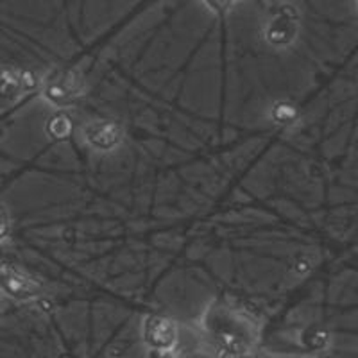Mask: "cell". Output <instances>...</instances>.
<instances>
[{"mask_svg":"<svg viewBox=\"0 0 358 358\" xmlns=\"http://www.w3.org/2000/svg\"><path fill=\"white\" fill-rule=\"evenodd\" d=\"M203 331L213 346L229 358H248L260 341L258 322L248 312L215 303L204 312Z\"/></svg>","mask_w":358,"mask_h":358,"instance_id":"1","label":"cell"},{"mask_svg":"<svg viewBox=\"0 0 358 358\" xmlns=\"http://www.w3.org/2000/svg\"><path fill=\"white\" fill-rule=\"evenodd\" d=\"M85 92V79L76 69H56L41 81L40 95L49 106L66 108L78 101Z\"/></svg>","mask_w":358,"mask_h":358,"instance_id":"2","label":"cell"},{"mask_svg":"<svg viewBox=\"0 0 358 358\" xmlns=\"http://www.w3.org/2000/svg\"><path fill=\"white\" fill-rule=\"evenodd\" d=\"M0 292L17 303H27L41 294V285L15 262L0 260Z\"/></svg>","mask_w":358,"mask_h":358,"instance_id":"3","label":"cell"},{"mask_svg":"<svg viewBox=\"0 0 358 358\" xmlns=\"http://www.w3.org/2000/svg\"><path fill=\"white\" fill-rule=\"evenodd\" d=\"M142 338L152 353L162 355V357L171 355L179 344L178 324L171 317L151 315L143 321Z\"/></svg>","mask_w":358,"mask_h":358,"instance_id":"4","label":"cell"},{"mask_svg":"<svg viewBox=\"0 0 358 358\" xmlns=\"http://www.w3.org/2000/svg\"><path fill=\"white\" fill-rule=\"evenodd\" d=\"M83 142L97 152H110L117 149L124 140L122 126L115 120L99 118L86 124L81 131Z\"/></svg>","mask_w":358,"mask_h":358,"instance_id":"5","label":"cell"},{"mask_svg":"<svg viewBox=\"0 0 358 358\" xmlns=\"http://www.w3.org/2000/svg\"><path fill=\"white\" fill-rule=\"evenodd\" d=\"M294 34H296V29H294L292 20L285 17H280L276 18V20L271 22L267 38L273 41V43L281 45V43H285V41L292 40Z\"/></svg>","mask_w":358,"mask_h":358,"instance_id":"6","label":"cell"},{"mask_svg":"<svg viewBox=\"0 0 358 358\" xmlns=\"http://www.w3.org/2000/svg\"><path fill=\"white\" fill-rule=\"evenodd\" d=\"M24 85V79L15 78L11 72H0V97H9Z\"/></svg>","mask_w":358,"mask_h":358,"instance_id":"7","label":"cell"},{"mask_svg":"<svg viewBox=\"0 0 358 358\" xmlns=\"http://www.w3.org/2000/svg\"><path fill=\"white\" fill-rule=\"evenodd\" d=\"M11 233H13L11 217H9L8 210L0 204V245L8 244V242L11 241Z\"/></svg>","mask_w":358,"mask_h":358,"instance_id":"8","label":"cell"}]
</instances>
